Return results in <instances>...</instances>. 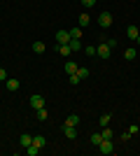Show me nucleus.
<instances>
[{"label": "nucleus", "instance_id": "obj_1", "mask_svg": "<svg viewBox=\"0 0 140 156\" xmlns=\"http://www.w3.org/2000/svg\"><path fill=\"white\" fill-rule=\"evenodd\" d=\"M112 14H110V12H100V16H98V26L100 28H110V26H112Z\"/></svg>", "mask_w": 140, "mask_h": 156}, {"label": "nucleus", "instance_id": "obj_2", "mask_svg": "<svg viewBox=\"0 0 140 156\" xmlns=\"http://www.w3.org/2000/svg\"><path fill=\"white\" fill-rule=\"evenodd\" d=\"M98 151H100V154H114V144H112V140H100Z\"/></svg>", "mask_w": 140, "mask_h": 156}, {"label": "nucleus", "instance_id": "obj_3", "mask_svg": "<svg viewBox=\"0 0 140 156\" xmlns=\"http://www.w3.org/2000/svg\"><path fill=\"white\" fill-rule=\"evenodd\" d=\"M54 37H56V42H59V44H68V42H70V30H56V35H54Z\"/></svg>", "mask_w": 140, "mask_h": 156}, {"label": "nucleus", "instance_id": "obj_4", "mask_svg": "<svg viewBox=\"0 0 140 156\" xmlns=\"http://www.w3.org/2000/svg\"><path fill=\"white\" fill-rule=\"evenodd\" d=\"M31 107L33 110H40V107H45V96H31Z\"/></svg>", "mask_w": 140, "mask_h": 156}, {"label": "nucleus", "instance_id": "obj_5", "mask_svg": "<svg viewBox=\"0 0 140 156\" xmlns=\"http://www.w3.org/2000/svg\"><path fill=\"white\" fill-rule=\"evenodd\" d=\"M96 56H100V58H110V47L103 42V44L96 47Z\"/></svg>", "mask_w": 140, "mask_h": 156}, {"label": "nucleus", "instance_id": "obj_6", "mask_svg": "<svg viewBox=\"0 0 140 156\" xmlns=\"http://www.w3.org/2000/svg\"><path fill=\"white\" fill-rule=\"evenodd\" d=\"M63 135H66L68 140H75V137H77V126H66L63 124Z\"/></svg>", "mask_w": 140, "mask_h": 156}, {"label": "nucleus", "instance_id": "obj_7", "mask_svg": "<svg viewBox=\"0 0 140 156\" xmlns=\"http://www.w3.org/2000/svg\"><path fill=\"white\" fill-rule=\"evenodd\" d=\"M33 144H38L40 149H45L47 147V137L45 135H33Z\"/></svg>", "mask_w": 140, "mask_h": 156}, {"label": "nucleus", "instance_id": "obj_8", "mask_svg": "<svg viewBox=\"0 0 140 156\" xmlns=\"http://www.w3.org/2000/svg\"><path fill=\"white\" fill-rule=\"evenodd\" d=\"M56 51H59L61 56H70L73 49H70V44H59V47H56Z\"/></svg>", "mask_w": 140, "mask_h": 156}, {"label": "nucleus", "instance_id": "obj_9", "mask_svg": "<svg viewBox=\"0 0 140 156\" xmlns=\"http://www.w3.org/2000/svg\"><path fill=\"white\" fill-rule=\"evenodd\" d=\"M19 144H21V147H28V144H33V135H28V133H23V135L19 137Z\"/></svg>", "mask_w": 140, "mask_h": 156}, {"label": "nucleus", "instance_id": "obj_10", "mask_svg": "<svg viewBox=\"0 0 140 156\" xmlns=\"http://www.w3.org/2000/svg\"><path fill=\"white\" fill-rule=\"evenodd\" d=\"M89 21H91V19H89V14L84 12V14H80V19H77V26H80V28H87V26H89Z\"/></svg>", "mask_w": 140, "mask_h": 156}, {"label": "nucleus", "instance_id": "obj_11", "mask_svg": "<svg viewBox=\"0 0 140 156\" xmlns=\"http://www.w3.org/2000/svg\"><path fill=\"white\" fill-rule=\"evenodd\" d=\"M138 33H140L138 26H128V28H126V37H128V40H135V37H138Z\"/></svg>", "mask_w": 140, "mask_h": 156}, {"label": "nucleus", "instance_id": "obj_12", "mask_svg": "<svg viewBox=\"0 0 140 156\" xmlns=\"http://www.w3.org/2000/svg\"><path fill=\"white\" fill-rule=\"evenodd\" d=\"M66 126H80V114H70L66 119Z\"/></svg>", "mask_w": 140, "mask_h": 156}, {"label": "nucleus", "instance_id": "obj_13", "mask_svg": "<svg viewBox=\"0 0 140 156\" xmlns=\"http://www.w3.org/2000/svg\"><path fill=\"white\" fill-rule=\"evenodd\" d=\"M77 68H80V65L75 63V61H68V63H66V72H68V75H75V72H77Z\"/></svg>", "mask_w": 140, "mask_h": 156}, {"label": "nucleus", "instance_id": "obj_14", "mask_svg": "<svg viewBox=\"0 0 140 156\" xmlns=\"http://www.w3.org/2000/svg\"><path fill=\"white\" fill-rule=\"evenodd\" d=\"M82 30H84V28H80V26L70 28V37H73V40H82Z\"/></svg>", "mask_w": 140, "mask_h": 156}, {"label": "nucleus", "instance_id": "obj_15", "mask_svg": "<svg viewBox=\"0 0 140 156\" xmlns=\"http://www.w3.org/2000/svg\"><path fill=\"white\" fill-rule=\"evenodd\" d=\"M5 84H7V89H9V91H19V79H7V82H5Z\"/></svg>", "mask_w": 140, "mask_h": 156}, {"label": "nucleus", "instance_id": "obj_16", "mask_svg": "<svg viewBox=\"0 0 140 156\" xmlns=\"http://www.w3.org/2000/svg\"><path fill=\"white\" fill-rule=\"evenodd\" d=\"M110 119H112V114H110V112H105V114H100L98 124H100V126H110Z\"/></svg>", "mask_w": 140, "mask_h": 156}, {"label": "nucleus", "instance_id": "obj_17", "mask_svg": "<svg viewBox=\"0 0 140 156\" xmlns=\"http://www.w3.org/2000/svg\"><path fill=\"white\" fill-rule=\"evenodd\" d=\"M26 154L28 156H38V154H40V147H38V144H28V147H26Z\"/></svg>", "mask_w": 140, "mask_h": 156}, {"label": "nucleus", "instance_id": "obj_18", "mask_svg": "<svg viewBox=\"0 0 140 156\" xmlns=\"http://www.w3.org/2000/svg\"><path fill=\"white\" fill-rule=\"evenodd\" d=\"M135 56H138V51H135L133 47H131V49H126V51H124V58H126V61H133Z\"/></svg>", "mask_w": 140, "mask_h": 156}, {"label": "nucleus", "instance_id": "obj_19", "mask_svg": "<svg viewBox=\"0 0 140 156\" xmlns=\"http://www.w3.org/2000/svg\"><path fill=\"white\" fill-rule=\"evenodd\" d=\"M45 49H47L45 42H33V51L35 54H45Z\"/></svg>", "mask_w": 140, "mask_h": 156}, {"label": "nucleus", "instance_id": "obj_20", "mask_svg": "<svg viewBox=\"0 0 140 156\" xmlns=\"http://www.w3.org/2000/svg\"><path fill=\"white\" fill-rule=\"evenodd\" d=\"M68 44H70V49H73V51H80V49H82V42H80V40H70Z\"/></svg>", "mask_w": 140, "mask_h": 156}, {"label": "nucleus", "instance_id": "obj_21", "mask_svg": "<svg viewBox=\"0 0 140 156\" xmlns=\"http://www.w3.org/2000/svg\"><path fill=\"white\" fill-rule=\"evenodd\" d=\"M100 135H103V140H112V130L107 128V126H103V130H100Z\"/></svg>", "mask_w": 140, "mask_h": 156}, {"label": "nucleus", "instance_id": "obj_22", "mask_svg": "<svg viewBox=\"0 0 140 156\" xmlns=\"http://www.w3.org/2000/svg\"><path fill=\"white\" fill-rule=\"evenodd\" d=\"M35 112H38V119H40V121H45V119L49 117V112H47L45 107H40V110H35Z\"/></svg>", "mask_w": 140, "mask_h": 156}, {"label": "nucleus", "instance_id": "obj_23", "mask_svg": "<svg viewBox=\"0 0 140 156\" xmlns=\"http://www.w3.org/2000/svg\"><path fill=\"white\" fill-rule=\"evenodd\" d=\"M77 77H80V79H87L89 77V70H87V68H77Z\"/></svg>", "mask_w": 140, "mask_h": 156}, {"label": "nucleus", "instance_id": "obj_24", "mask_svg": "<svg viewBox=\"0 0 140 156\" xmlns=\"http://www.w3.org/2000/svg\"><path fill=\"white\" fill-rule=\"evenodd\" d=\"M100 140H103V135H100V133H93V135H91V144H96V147L100 144Z\"/></svg>", "mask_w": 140, "mask_h": 156}, {"label": "nucleus", "instance_id": "obj_25", "mask_svg": "<svg viewBox=\"0 0 140 156\" xmlns=\"http://www.w3.org/2000/svg\"><path fill=\"white\" fill-rule=\"evenodd\" d=\"M82 5H84V9H91V7H96V0H82Z\"/></svg>", "mask_w": 140, "mask_h": 156}, {"label": "nucleus", "instance_id": "obj_26", "mask_svg": "<svg viewBox=\"0 0 140 156\" xmlns=\"http://www.w3.org/2000/svg\"><path fill=\"white\" fill-rule=\"evenodd\" d=\"M80 82H82V79L77 77V72H75V75H70V84H73V86H77Z\"/></svg>", "mask_w": 140, "mask_h": 156}, {"label": "nucleus", "instance_id": "obj_27", "mask_svg": "<svg viewBox=\"0 0 140 156\" xmlns=\"http://www.w3.org/2000/svg\"><path fill=\"white\" fill-rule=\"evenodd\" d=\"M9 79V75H7V70L5 68H0V82H7Z\"/></svg>", "mask_w": 140, "mask_h": 156}, {"label": "nucleus", "instance_id": "obj_28", "mask_svg": "<svg viewBox=\"0 0 140 156\" xmlns=\"http://www.w3.org/2000/svg\"><path fill=\"white\" fill-rule=\"evenodd\" d=\"M84 51H87V56H96V47H93V44H89L87 49H84Z\"/></svg>", "mask_w": 140, "mask_h": 156}, {"label": "nucleus", "instance_id": "obj_29", "mask_svg": "<svg viewBox=\"0 0 140 156\" xmlns=\"http://www.w3.org/2000/svg\"><path fill=\"white\" fill-rule=\"evenodd\" d=\"M105 44L110 47V49H114V47H117V40H114V37H107V42H105Z\"/></svg>", "mask_w": 140, "mask_h": 156}, {"label": "nucleus", "instance_id": "obj_30", "mask_svg": "<svg viewBox=\"0 0 140 156\" xmlns=\"http://www.w3.org/2000/svg\"><path fill=\"white\" fill-rule=\"evenodd\" d=\"M131 140V130H126V133H121V142H128Z\"/></svg>", "mask_w": 140, "mask_h": 156}, {"label": "nucleus", "instance_id": "obj_31", "mask_svg": "<svg viewBox=\"0 0 140 156\" xmlns=\"http://www.w3.org/2000/svg\"><path fill=\"white\" fill-rule=\"evenodd\" d=\"M128 130H131V135H135L140 128H138V124H131V126H128Z\"/></svg>", "mask_w": 140, "mask_h": 156}, {"label": "nucleus", "instance_id": "obj_32", "mask_svg": "<svg viewBox=\"0 0 140 156\" xmlns=\"http://www.w3.org/2000/svg\"><path fill=\"white\" fill-rule=\"evenodd\" d=\"M135 42H138V44H140V33H138V37H135Z\"/></svg>", "mask_w": 140, "mask_h": 156}]
</instances>
